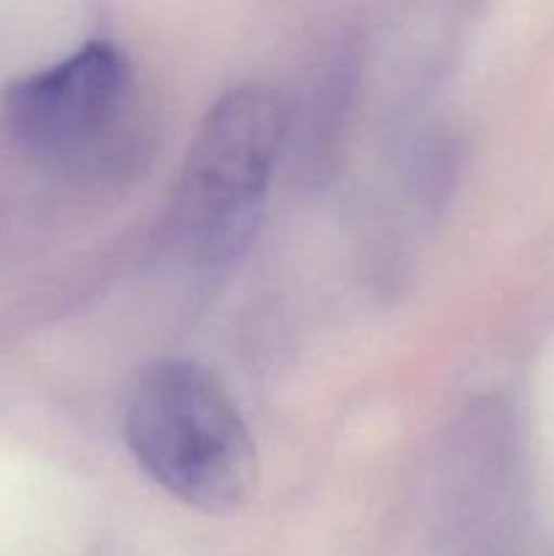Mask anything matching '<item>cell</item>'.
Returning <instances> with one entry per match:
<instances>
[{"label": "cell", "instance_id": "1", "mask_svg": "<svg viewBox=\"0 0 554 556\" xmlns=\"http://www.w3.org/2000/svg\"><path fill=\"white\" fill-rule=\"evenodd\" d=\"M125 438L141 470L190 508L231 514L253 494V440L215 375L199 364L147 369L130 394Z\"/></svg>", "mask_w": 554, "mask_h": 556}, {"label": "cell", "instance_id": "3", "mask_svg": "<svg viewBox=\"0 0 554 556\" xmlns=\"http://www.w3.org/2000/svg\"><path fill=\"white\" fill-rule=\"evenodd\" d=\"M134 103L130 65L117 47L92 41L71 58L14 81L3 96L11 136L54 161H98L117 144Z\"/></svg>", "mask_w": 554, "mask_h": 556}, {"label": "cell", "instance_id": "2", "mask_svg": "<svg viewBox=\"0 0 554 556\" xmlns=\"http://www.w3.org/2000/svg\"><path fill=\"white\" fill-rule=\"evenodd\" d=\"M286 112L269 87L226 92L196 130L179 174L174 223L204 264H228L248 248L280 152Z\"/></svg>", "mask_w": 554, "mask_h": 556}]
</instances>
